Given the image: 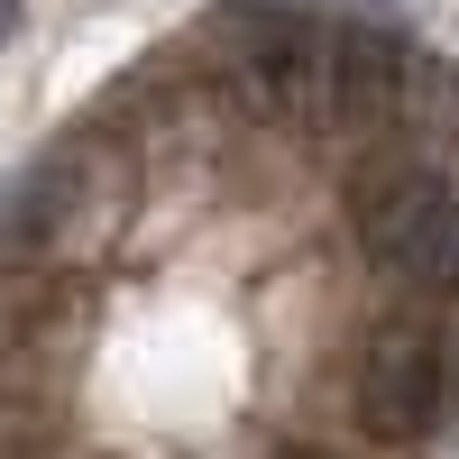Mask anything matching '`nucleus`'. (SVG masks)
<instances>
[{
    "instance_id": "f257e3e1",
    "label": "nucleus",
    "mask_w": 459,
    "mask_h": 459,
    "mask_svg": "<svg viewBox=\"0 0 459 459\" xmlns=\"http://www.w3.org/2000/svg\"><path fill=\"white\" fill-rule=\"evenodd\" d=\"M359 248H368V266H377L395 294L450 303V294H459V166L413 157V166H395L386 184H368V203H359Z\"/></svg>"
},
{
    "instance_id": "f03ea898",
    "label": "nucleus",
    "mask_w": 459,
    "mask_h": 459,
    "mask_svg": "<svg viewBox=\"0 0 459 459\" xmlns=\"http://www.w3.org/2000/svg\"><path fill=\"white\" fill-rule=\"evenodd\" d=\"M350 404L377 441H423L450 413V350L432 322H386L350 368Z\"/></svg>"
},
{
    "instance_id": "7ed1b4c3",
    "label": "nucleus",
    "mask_w": 459,
    "mask_h": 459,
    "mask_svg": "<svg viewBox=\"0 0 459 459\" xmlns=\"http://www.w3.org/2000/svg\"><path fill=\"white\" fill-rule=\"evenodd\" d=\"M221 47H230V74H248V83H266V92H313L331 37L313 19L276 10V0H248V10L221 19Z\"/></svg>"
},
{
    "instance_id": "20e7f679",
    "label": "nucleus",
    "mask_w": 459,
    "mask_h": 459,
    "mask_svg": "<svg viewBox=\"0 0 459 459\" xmlns=\"http://www.w3.org/2000/svg\"><path fill=\"white\" fill-rule=\"evenodd\" d=\"M10 28H19V0H0V47H10Z\"/></svg>"
}]
</instances>
